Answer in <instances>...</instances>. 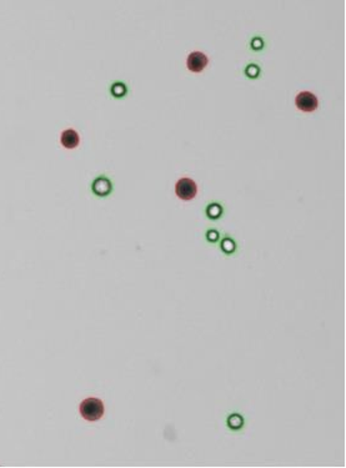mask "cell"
Listing matches in <instances>:
<instances>
[{
  "mask_svg": "<svg viewBox=\"0 0 346 468\" xmlns=\"http://www.w3.org/2000/svg\"><path fill=\"white\" fill-rule=\"evenodd\" d=\"M79 411H80L81 417L86 421H98L104 414V403L101 400L96 397H89L81 402Z\"/></svg>",
  "mask_w": 346,
  "mask_h": 468,
  "instance_id": "cell-1",
  "label": "cell"
},
{
  "mask_svg": "<svg viewBox=\"0 0 346 468\" xmlns=\"http://www.w3.org/2000/svg\"><path fill=\"white\" fill-rule=\"evenodd\" d=\"M198 186L194 180L188 178H183L176 183L175 194L179 199L184 201H190L197 196Z\"/></svg>",
  "mask_w": 346,
  "mask_h": 468,
  "instance_id": "cell-2",
  "label": "cell"
},
{
  "mask_svg": "<svg viewBox=\"0 0 346 468\" xmlns=\"http://www.w3.org/2000/svg\"><path fill=\"white\" fill-rule=\"evenodd\" d=\"M318 98L310 91H301L295 99V105L299 110L305 111V113H311L315 111L318 108Z\"/></svg>",
  "mask_w": 346,
  "mask_h": 468,
  "instance_id": "cell-3",
  "label": "cell"
},
{
  "mask_svg": "<svg viewBox=\"0 0 346 468\" xmlns=\"http://www.w3.org/2000/svg\"><path fill=\"white\" fill-rule=\"evenodd\" d=\"M208 62H209V59L204 53H191L188 58V69L193 72H202L207 67Z\"/></svg>",
  "mask_w": 346,
  "mask_h": 468,
  "instance_id": "cell-4",
  "label": "cell"
},
{
  "mask_svg": "<svg viewBox=\"0 0 346 468\" xmlns=\"http://www.w3.org/2000/svg\"><path fill=\"white\" fill-rule=\"evenodd\" d=\"M80 142V136L74 129H65L60 135V144L65 149H75Z\"/></svg>",
  "mask_w": 346,
  "mask_h": 468,
  "instance_id": "cell-5",
  "label": "cell"
},
{
  "mask_svg": "<svg viewBox=\"0 0 346 468\" xmlns=\"http://www.w3.org/2000/svg\"><path fill=\"white\" fill-rule=\"evenodd\" d=\"M93 191L98 196H106L111 191V183L106 178H98L93 183Z\"/></svg>",
  "mask_w": 346,
  "mask_h": 468,
  "instance_id": "cell-6",
  "label": "cell"
},
{
  "mask_svg": "<svg viewBox=\"0 0 346 468\" xmlns=\"http://www.w3.org/2000/svg\"><path fill=\"white\" fill-rule=\"evenodd\" d=\"M227 424H229V427L231 428V430H240L244 426V419L240 414H231V416L227 418Z\"/></svg>",
  "mask_w": 346,
  "mask_h": 468,
  "instance_id": "cell-7",
  "label": "cell"
},
{
  "mask_svg": "<svg viewBox=\"0 0 346 468\" xmlns=\"http://www.w3.org/2000/svg\"><path fill=\"white\" fill-rule=\"evenodd\" d=\"M221 212V207H220L217 203H212V205H210L209 207H208V215H209L210 219H217V217H220Z\"/></svg>",
  "mask_w": 346,
  "mask_h": 468,
  "instance_id": "cell-8",
  "label": "cell"
},
{
  "mask_svg": "<svg viewBox=\"0 0 346 468\" xmlns=\"http://www.w3.org/2000/svg\"><path fill=\"white\" fill-rule=\"evenodd\" d=\"M221 249L224 250L226 254H230V252H233L234 250H235V242H234L233 240H230V239L222 240Z\"/></svg>",
  "mask_w": 346,
  "mask_h": 468,
  "instance_id": "cell-9",
  "label": "cell"
},
{
  "mask_svg": "<svg viewBox=\"0 0 346 468\" xmlns=\"http://www.w3.org/2000/svg\"><path fill=\"white\" fill-rule=\"evenodd\" d=\"M113 91H115V95L117 96H123L125 94V88L124 84H115L113 88Z\"/></svg>",
  "mask_w": 346,
  "mask_h": 468,
  "instance_id": "cell-10",
  "label": "cell"
},
{
  "mask_svg": "<svg viewBox=\"0 0 346 468\" xmlns=\"http://www.w3.org/2000/svg\"><path fill=\"white\" fill-rule=\"evenodd\" d=\"M217 239H219V232H217V231H215V230H211V231L208 232V240H209V241L215 242Z\"/></svg>",
  "mask_w": 346,
  "mask_h": 468,
  "instance_id": "cell-11",
  "label": "cell"
}]
</instances>
